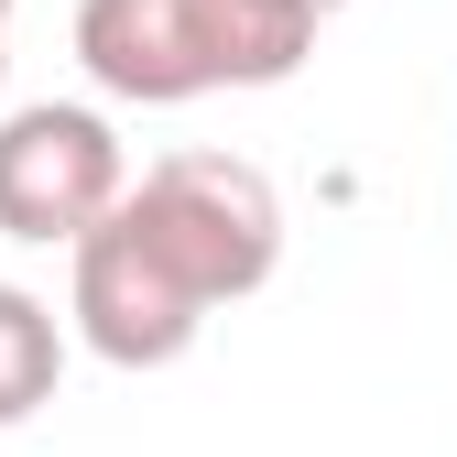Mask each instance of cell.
I'll list each match as a JSON object with an SVG mask.
<instances>
[{"label":"cell","instance_id":"obj_1","mask_svg":"<svg viewBox=\"0 0 457 457\" xmlns=\"http://www.w3.org/2000/svg\"><path fill=\"white\" fill-rule=\"evenodd\" d=\"M316 54L305 0H77V66L131 109H186L207 87H283Z\"/></svg>","mask_w":457,"mask_h":457},{"label":"cell","instance_id":"obj_2","mask_svg":"<svg viewBox=\"0 0 457 457\" xmlns=\"http://www.w3.org/2000/svg\"><path fill=\"white\" fill-rule=\"evenodd\" d=\"M120 218L186 272V295L207 316L262 295L272 262H283V196L240 153H163V163H142V175L120 186Z\"/></svg>","mask_w":457,"mask_h":457},{"label":"cell","instance_id":"obj_6","mask_svg":"<svg viewBox=\"0 0 457 457\" xmlns=\"http://www.w3.org/2000/svg\"><path fill=\"white\" fill-rule=\"evenodd\" d=\"M305 12H316V22H327V12H349V0H305Z\"/></svg>","mask_w":457,"mask_h":457},{"label":"cell","instance_id":"obj_3","mask_svg":"<svg viewBox=\"0 0 457 457\" xmlns=\"http://www.w3.org/2000/svg\"><path fill=\"white\" fill-rule=\"evenodd\" d=\"M131 186V153L120 131L77 98H33L0 120V240H33V251H66L77 228H98Z\"/></svg>","mask_w":457,"mask_h":457},{"label":"cell","instance_id":"obj_5","mask_svg":"<svg viewBox=\"0 0 457 457\" xmlns=\"http://www.w3.org/2000/svg\"><path fill=\"white\" fill-rule=\"evenodd\" d=\"M54 381H66V327H54V305L22 295V283H0V425L44 414Z\"/></svg>","mask_w":457,"mask_h":457},{"label":"cell","instance_id":"obj_4","mask_svg":"<svg viewBox=\"0 0 457 457\" xmlns=\"http://www.w3.org/2000/svg\"><path fill=\"white\" fill-rule=\"evenodd\" d=\"M77 283H66V316H77V337L109 360V370H163V360H186L196 349V327H207V305L186 295V272L163 262L142 228L109 207L98 228H77Z\"/></svg>","mask_w":457,"mask_h":457},{"label":"cell","instance_id":"obj_7","mask_svg":"<svg viewBox=\"0 0 457 457\" xmlns=\"http://www.w3.org/2000/svg\"><path fill=\"white\" fill-rule=\"evenodd\" d=\"M0 22H12V0H0Z\"/></svg>","mask_w":457,"mask_h":457},{"label":"cell","instance_id":"obj_8","mask_svg":"<svg viewBox=\"0 0 457 457\" xmlns=\"http://www.w3.org/2000/svg\"><path fill=\"white\" fill-rule=\"evenodd\" d=\"M0 66H12V54H0Z\"/></svg>","mask_w":457,"mask_h":457}]
</instances>
